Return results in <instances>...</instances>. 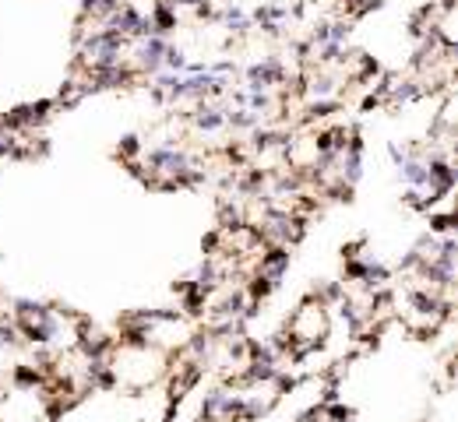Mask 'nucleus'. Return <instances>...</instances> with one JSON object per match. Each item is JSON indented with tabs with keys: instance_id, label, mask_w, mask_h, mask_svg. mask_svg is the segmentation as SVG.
<instances>
[{
	"instance_id": "nucleus-1",
	"label": "nucleus",
	"mask_w": 458,
	"mask_h": 422,
	"mask_svg": "<svg viewBox=\"0 0 458 422\" xmlns=\"http://www.w3.org/2000/svg\"><path fill=\"white\" fill-rule=\"evenodd\" d=\"M328 306H321L314 296L311 299H303L296 306V313L286 320V338L293 342V359H303L311 349H318L325 338H328Z\"/></svg>"
},
{
	"instance_id": "nucleus-2",
	"label": "nucleus",
	"mask_w": 458,
	"mask_h": 422,
	"mask_svg": "<svg viewBox=\"0 0 458 422\" xmlns=\"http://www.w3.org/2000/svg\"><path fill=\"white\" fill-rule=\"evenodd\" d=\"M194 127L212 134V130H222L226 127V110H215V106H198L194 110Z\"/></svg>"
}]
</instances>
